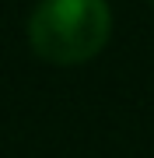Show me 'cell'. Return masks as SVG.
Returning a JSON list of instances; mask_svg holds the SVG:
<instances>
[{"instance_id":"obj_2","label":"cell","mask_w":154,"mask_h":158,"mask_svg":"<svg viewBox=\"0 0 154 158\" xmlns=\"http://www.w3.org/2000/svg\"><path fill=\"white\" fill-rule=\"evenodd\" d=\"M151 4H154V0H151Z\"/></svg>"},{"instance_id":"obj_1","label":"cell","mask_w":154,"mask_h":158,"mask_svg":"<svg viewBox=\"0 0 154 158\" xmlns=\"http://www.w3.org/2000/svg\"><path fill=\"white\" fill-rule=\"evenodd\" d=\"M112 35V11L105 0H39L28 18V42L35 56L77 67L95 60Z\"/></svg>"}]
</instances>
